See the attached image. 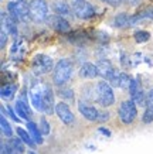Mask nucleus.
Here are the masks:
<instances>
[{
	"label": "nucleus",
	"mask_w": 153,
	"mask_h": 154,
	"mask_svg": "<svg viewBox=\"0 0 153 154\" xmlns=\"http://www.w3.org/2000/svg\"><path fill=\"white\" fill-rule=\"evenodd\" d=\"M16 115H19L20 119H24V120H28L30 117H31V110H30V107L28 105L24 100H17L16 102Z\"/></svg>",
	"instance_id": "nucleus-16"
},
{
	"label": "nucleus",
	"mask_w": 153,
	"mask_h": 154,
	"mask_svg": "<svg viewBox=\"0 0 153 154\" xmlns=\"http://www.w3.org/2000/svg\"><path fill=\"white\" fill-rule=\"evenodd\" d=\"M43 86L44 85L37 84L30 91V98H31L33 106L37 109L38 112H44V96H43Z\"/></svg>",
	"instance_id": "nucleus-11"
},
{
	"label": "nucleus",
	"mask_w": 153,
	"mask_h": 154,
	"mask_svg": "<svg viewBox=\"0 0 153 154\" xmlns=\"http://www.w3.org/2000/svg\"><path fill=\"white\" fill-rule=\"evenodd\" d=\"M118 113H119V119H121L122 123L130 125L138 116V107H136L133 100H125V102L121 103Z\"/></svg>",
	"instance_id": "nucleus-6"
},
{
	"label": "nucleus",
	"mask_w": 153,
	"mask_h": 154,
	"mask_svg": "<svg viewBox=\"0 0 153 154\" xmlns=\"http://www.w3.org/2000/svg\"><path fill=\"white\" fill-rule=\"evenodd\" d=\"M146 102H148L146 106L153 107V89H150V91L148 92V95H146Z\"/></svg>",
	"instance_id": "nucleus-31"
},
{
	"label": "nucleus",
	"mask_w": 153,
	"mask_h": 154,
	"mask_svg": "<svg viewBox=\"0 0 153 154\" xmlns=\"http://www.w3.org/2000/svg\"><path fill=\"white\" fill-rule=\"evenodd\" d=\"M17 136H19L20 139H21V140H23L27 146H30L31 149H34V147H36V144H37L36 141L33 140V137L30 136V133H28V131H26L24 129H21V127H17Z\"/></svg>",
	"instance_id": "nucleus-19"
},
{
	"label": "nucleus",
	"mask_w": 153,
	"mask_h": 154,
	"mask_svg": "<svg viewBox=\"0 0 153 154\" xmlns=\"http://www.w3.org/2000/svg\"><path fill=\"white\" fill-rule=\"evenodd\" d=\"M95 95H97L98 103L104 107L112 106L115 103V94L112 91V86L107 81H101L95 88Z\"/></svg>",
	"instance_id": "nucleus-3"
},
{
	"label": "nucleus",
	"mask_w": 153,
	"mask_h": 154,
	"mask_svg": "<svg viewBox=\"0 0 153 154\" xmlns=\"http://www.w3.org/2000/svg\"><path fill=\"white\" fill-rule=\"evenodd\" d=\"M71 75H72V62L67 58H62L56 64L54 71H53V81L54 84L61 86L65 85L70 81Z\"/></svg>",
	"instance_id": "nucleus-2"
},
{
	"label": "nucleus",
	"mask_w": 153,
	"mask_h": 154,
	"mask_svg": "<svg viewBox=\"0 0 153 154\" xmlns=\"http://www.w3.org/2000/svg\"><path fill=\"white\" fill-rule=\"evenodd\" d=\"M102 2H105V0H102Z\"/></svg>",
	"instance_id": "nucleus-38"
},
{
	"label": "nucleus",
	"mask_w": 153,
	"mask_h": 154,
	"mask_svg": "<svg viewBox=\"0 0 153 154\" xmlns=\"http://www.w3.org/2000/svg\"><path fill=\"white\" fill-rule=\"evenodd\" d=\"M31 68L36 75H46L48 72H51V71H54V62L48 55L38 54V55L33 58Z\"/></svg>",
	"instance_id": "nucleus-4"
},
{
	"label": "nucleus",
	"mask_w": 153,
	"mask_h": 154,
	"mask_svg": "<svg viewBox=\"0 0 153 154\" xmlns=\"http://www.w3.org/2000/svg\"><path fill=\"white\" fill-rule=\"evenodd\" d=\"M14 92H16V86L11 84H7V85H3L2 86V98L5 100H10L13 98Z\"/></svg>",
	"instance_id": "nucleus-20"
},
{
	"label": "nucleus",
	"mask_w": 153,
	"mask_h": 154,
	"mask_svg": "<svg viewBox=\"0 0 153 154\" xmlns=\"http://www.w3.org/2000/svg\"><path fill=\"white\" fill-rule=\"evenodd\" d=\"M109 117H111V115H109L108 112H102V113L99 112V117H98V122H105V120H108Z\"/></svg>",
	"instance_id": "nucleus-32"
},
{
	"label": "nucleus",
	"mask_w": 153,
	"mask_h": 154,
	"mask_svg": "<svg viewBox=\"0 0 153 154\" xmlns=\"http://www.w3.org/2000/svg\"><path fill=\"white\" fill-rule=\"evenodd\" d=\"M149 38H150V33H149V31L140 30V31H136V33H135V40H136V42H139V44L146 42Z\"/></svg>",
	"instance_id": "nucleus-23"
},
{
	"label": "nucleus",
	"mask_w": 153,
	"mask_h": 154,
	"mask_svg": "<svg viewBox=\"0 0 153 154\" xmlns=\"http://www.w3.org/2000/svg\"><path fill=\"white\" fill-rule=\"evenodd\" d=\"M11 154H20L19 151H16V150H13V151H11Z\"/></svg>",
	"instance_id": "nucleus-36"
},
{
	"label": "nucleus",
	"mask_w": 153,
	"mask_h": 154,
	"mask_svg": "<svg viewBox=\"0 0 153 154\" xmlns=\"http://www.w3.org/2000/svg\"><path fill=\"white\" fill-rule=\"evenodd\" d=\"M97 75H99L97 65H94L91 62H85L79 68V76L84 79H94V78H97Z\"/></svg>",
	"instance_id": "nucleus-15"
},
{
	"label": "nucleus",
	"mask_w": 153,
	"mask_h": 154,
	"mask_svg": "<svg viewBox=\"0 0 153 154\" xmlns=\"http://www.w3.org/2000/svg\"><path fill=\"white\" fill-rule=\"evenodd\" d=\"M7 13L13 17L16 21L27 23L30 17V5L27 0H14L7 5Z\"/></svg>",
	"instance_id": "nucleus-1"
},
{
	"label": "nucleus",
	"mask_w": 153,
	"mask_h": 154,
	"mask_svg": "<svg viewBox=\"0 0 153 154\" xmlns=\"http://www.w3.org/2000/svg\"><path fill=\"white\" fill-rule=\"evenodd\" d=\"M58 95H60L61 98H64V99H72L74 98L72 89H61V91H58Z\"/></svg>",
	"instance_id": "nucleus-28"
},
{
	"label": "nucleus",
	"mask_w": 153,
	"mask_h": 154,
	"mask_svg": "<svg viewBox=\"0 0 153 154\" xmlns=\"http://www.w3.org/2000/svg\"><path fill=\"white\" fill-rule=\"evenodd\" d=\"M43 96H44V113L51 115L54 107V94L50 85H44L43 86Z\"/></svg>",
	"instance_id": "nucleus-14"
},
{
	"label": "nucleus",
	"mask_w": 153,
	"mask_h": 154,
	"mask_svg": "<svg viewBox=\"0 0 153 154\" xmlns=\"http://www.w3.org/2000/svg\"><path fill=\"white\" fill-rule=\"evenodd\" d=\"M24 141L21 140V139H13L11 140V143H10V146L13 147V150H16V151H19V153H23L24 151V146H23Z\"/></svg>",
	"instance_id": "nucleus-26"
},
{
	"label": "nucleus",
	"mask_w": 153,
	"mask_h": 154,
	"mask_svg": "<svg viewBox=\"0 0 153 154\" xmlns=\"http://www.w3.org/2000/svg\"><path fill=\"white\" fill-rule=\"evenodd\" d=\"M54 110H56V115L60 117V120L62 122L64 125H67V126H72V125L75 123V116L72 115L70 106H68L67 103H64V102L57 103Z\"/></svg>",
	"instance_id": "nucleus-8"
},
{
	"label": "nucleus",
	"mask_w": 153,
	"mask_h": 154,
	"mask_svg": "<svg viewBox=\"0 0 153 154\" xmlns=\"http://www.w3.org/2000/svg\"><path fill=\"white\" fill-rule=\"evenodd\" d=\"M27 154H36V153H34V151H28Z\"/></svg>",
	"instance_id": "nucleus-37"
},
{
	"label": "nucleus",
	"mask_w": 153,
	"mask_h": 154,
	"mask_svg": "<svg viewBox=\"0 0 153 154\" xmlns=\"http://www.w3.org/2000/svg\"><path fill=\"white\" fill-rule=\"evenodd\" d=\"M130 81H132V78H130L129 75L125 74V72H121V78H119V88L121 89L129 88Z\"/></svg>",
	"instance_id": "nucleus-24"
},
{
	"label": "nucleus",
	"mask_w": 153,
	"mask_h": 154,
	"mask_svg": "<svg viewBox=\"0 0 153 154\" xmlns=\"http://www.w3.org/2000/svg\"><path fill=\"white\" fill-rule=\"evenodd\" d=\"M54 9H56V13L62 16V17H70V16H72V13H74V11H72V7H70L64 0H57L56 5H54Z\"/></svg>",
	"instance_id": "nucleus-17"
},
{
	"label": "nucleus",
	"mask_w": 153,
	"mask_h": 154,
	"mask_svg": "<svg viewBox=\"0 0 153 154\" xmlns=\"http://www.w3.org/2000/svg\"><path fill=\"white\" fill-rule=\"evenodd\" d=\"M30 17L34 23H43L48 17V5L46 0L30 2Z\"/></svg>",
	"instance_id": "nucleus-5"
},
{
	"label": "nucleus",
	"mask_w": 153,
	"mask_h": 154,
	"mask_svg": "<svg viewBox=\"0 0 153 154\" xmlns=\"http://www.w3.org/2000/svg\"><path fill=\"white\" fill-rule=\"evenodd\" d=\"M46 21L48 24V27H51L56 31H60V33H67L70 30V23L67 21L65 17L60 16V14H51L47 17Z\"/></svg>",
	"instance_id": "nucleus-10"
},
{
	"label": "nucleus",
	"mask_w": 153,
	"mask_h": 154,
	"mask_svg": "<svg viewBox=\"0 0 153 154\" xmlns=\"http://www.w3.org/2000/svg\"><path fill=\"white\" fill-rule=\"evenodd\" d=\"M97 68H98V74L101 75L108 84H109L116 76V74H118V71L113 68V65L111 64L109 60H99L97 64Z\"/></svg>",
	"instance_id": "nucleus-9"
},
{
	"label": "nucleus",
	"mask_w": 153,
	"mask_h": 154,
	"mask_svg": "<svg viewBox=\"0 0 153 154\" xmlns=\"http://www.w3.org/2000/svg\"><path fill=\"white\" fill-rule=\"evenodd\" d=\"M27 130H28V133H30V136L33 137V140L36 141L37 144H41L43 141H44L43 140V137H41L43 136L41 130L38 129V126L34 123V122H30V120L27 122Z\"/></svg>",
	"instance_id": "nucleus-18"
},
{
	"label": "nucleus",
	"mask_w": 153,
	"mask_h": 154,
	"mask_svg": "<svg viewBox=\"0 0 153 154\" xmlns=\"http://www.w3.org/2000/svg\"><path fill=\"white\" fill-rule=\"evenodd\" d=\"M40 130H41L43 134H48L50 133V125H48L46 117H41V120H40Z\"/></svg>",
	"instance_id": "nucleus-27"
},
{
	"label": "nucleus",
	"mask_w": 153,
	"mask_h": 154,
	"mask_svg": "<svg viewBox=\"0 0 153 154\" xmlns=\"http://www.w3.org/2000/svg\"><path fill=\"white\" fill-rule=\"evenodd\" d=\"M139 14L142 16V19L153 20V9H148V10H145V11H142V13H139Z\"/></svg>",
	"instance_id": "nucleus-30"
},
{
	"label": "nucleus",
	"mask_w": 153,
	"mask_h": 154,
	"mask_svg": "<svg viewBox=\"0 0 153 154\" xmlns=\"http://www.w3.org/2000/svg\"><path fill=\"white\" fill-rule=\"evenodd\" d=\"M99 131H101V133H104V134H107L108 137L111 136V131H109V130H107V129H102V127H101V129H99Z\"/></svg>",
	"instance_id": "nucleus-35"
},
{
	"label": "nucleus",
	"mask_w": 153,
	"mask_h": 154,
	"mask_svg": "<svg viewBox=\"0 0 153 154\" xmlns=\"http://www.w3.org/2000/svg\"><path fill=\"white\" fill-rule=\"evenodd\" d=\"M7 35H9V34L6 33L5 30L0 31V48L6 47V44H7Z\"/></svg>",
	"instance_id": "nucleus-29"
},
{
	"label": "nucleus",
	"mask_w": 153,
	"mask_h": 154,
	"mask_svg": "<svg viewBox=\"0 0 153 154\" xmlns=\"http://www.w3.org/2000/svg\"><path fill=\"white\" fill-rule=\"evenodd\" d=\"M122 2H123V0H105V3H108V5L112 6V7H118Z\"/></svg>",
	"instance_id": "nucleus-33"
},
{
	"label": "nucleus",
	"mask_w": 153,
	"mask_h": 154,
	"mask_svg": "<svg viewBox=\"0 0 153 154\" xmlns=\"http://www.w3.org/2000/svg\"><path fill=\"white\" fill-rule=\"evenodd\" d=\"M0 19H2V30H5L7 34L10 35H17V21L6 11H2L0 14Z\"/></svg>",
	"instance_id": "nucleus-12"
},
{
	"label": "nucleus",
	"mask_w": 153,
	"mask_h": 154,
	"mask_svg": "<svg viewBox=\"0 0 153 154\" xmlns=\"http://www.w3.org/2000/svg\"><path fill=\"white\" fill-rule=\"evenodd\" d=\"M125 3H128L129 6H136L138 3H139V0H123Z\"/></svg>",
	"instance_id": "nucleus-34"
},
{
	"label": "nucleus",
	"mask_w": 153,
	"mask_h": 154,
	"mask_svg": "<svg viewBox=\"0 0 153 154\" xmlns=\"http://www.w3.org/2000/svg\"><path fill=\"white\" fill-rule=\"evenodd\" d=\"M113 24H115L116 27H125V26H128V24L130 26V17L126 13L118 14V16L115 17V20H113Z\"/></svg>",
	"instance_id": "nucleus-21"
},
{
	"label": "nucleus",
	"mask_w": 153,
	"mask_h": 154,
	"mask_svg": "<svg viewBox=\"0 0 153 154\" xmlns=\"http://www.w3.org/2000/svg\"><path fill=\"white\" fill-rule=\"evenodd\" d=\"M78 110L79 113L82 115L87 120H91V122H98V117H99V112H98L97 109L91 105H87L85 102H81L78 103Z\"/></svg>",
	"instance_id": "nucleus-13"
},
{
	"label": "nucleus",
	"mask_w": 153,
	"mask_h": 154,
	"mask_svg": "<svg viewBox=\"0 0 153 154\" xmlns=\"http://www.w3.org/2000/svg\"><path fill=\"white\" fill-rule=\"evenodd\" d=\"M142 122L143 123H152L153 122V107H146V110L143 112V115H142Z\"/></svg>",
	"instance_id": "nucleus-25"
},
{
	"label": "nucleus",
	"mask_w": 153,
	"mask_h": 154,
	"mask_svg": "<svg viewBox=\"0 0 153 154\" xmlns=\"http://www.w3.org/2000/svg\"><path fill=\"white\" fill-rule=\"evenodd\" d=\"M0 125H2V133H3V136H6V137H11L13 136L11 126H10V123L7 122V119L5 117V115H2V117H0Z\"/></svg>",
	"instance_id": "nucleus-22"
},
{
	"label": "nucleus",
	"mask_w": 153,
	"mask_h": 154,
	"mask_svg": "<svg viewBox=\"0 0 153 154\" xmlns=\"http://www.w3.org/2000/svg\"><path fill=\"white\" fill-rule=\"evenodd\" d=\"M72 11L75 13V16L78 19H82V20L91 19L95 14L94 7L89 5L87 0H72Z\"/></svg>",
	"instance_id": "nucleus-7"
}]
</instances>
